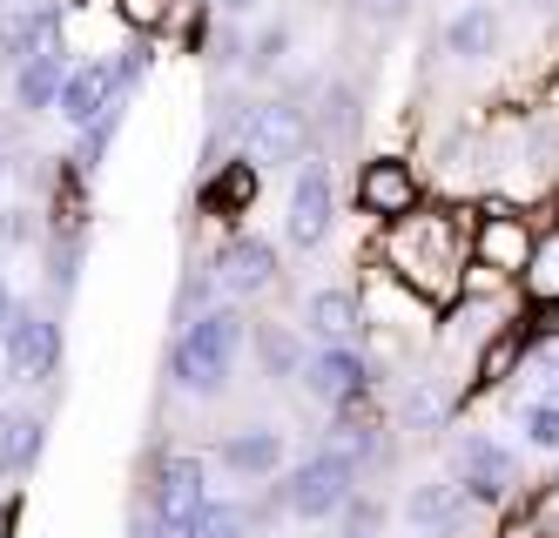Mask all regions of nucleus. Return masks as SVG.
<instances>
[{"instance_id":"5","label":"nucleus","mask_w":559,"mask_h":538,"mask_svg":"<svg viewBox=\"0 0 559 538\" xmlns=\"http://www.w3.org/2000/svg\"><path fill=\"white\" fill-rule=\"evenodd\" d=\"M350 485H357V465H344L337 451H317V458L284 485V505L297 518H331L344 499H350Z\"/></svg>"},{"instance_id":"18","label":"nucleus","mask_w":559,"mask_h":538,"mask_svg":"<svg viewBox=\"0 0 559 538\" xmlns=\"http://www.w3.org/2000/svg\"><path fill=\"white\" fill-rule=\"evenodd\" d=\"M276 458H284V438H276V431H236V438L223 444V465L243 471V478H270Z\"/></svg>"},{"instance_id":"33","label":"nucleus","mask_w":559,"mask_h":538,"mask_svg":"<svg viewBox=\"0 0 559 538\" xmlns=\"http://www.w3.org/2000/svg\"><path fill=\"white\" fill-rule=\"evenodd\" d=\"M135 538H163V525H155V518H142V525H135Z\"/></svg>"},{"instance_id":"26","label":"nucleus","mask_w":559,"mask_h":538,"mask_svg":"<svg viewBox=\"0 0 559 538\" xmlns=\"http://www.w3.org/2000/svg\"><path fill=\"white\" fill-rule=\"evenodd\" d=\"M115 8H122L129 27H163L169 21V0H115Z\"/></svg>"},{"instance_id":"3","label":"nucleus","mask_w":559,"mask_h":538,"mask_svg":"<svg viewBox=\"0 0 559 538\" xmlns=\"http://www.w3.org/2000/svg\"><path fill=\"white\" fill-rule=\"evenodd\" d=\"M135 68H142V61H82V68H68V74H61V95H55L61 121H68V129H88L102 108H115V101L129 95Z\"/></svg>"},{"instance_id":"17","label":"nucleus","mask_w":559,"mask_h":538,"mask_svg":"<svg viewBox=\"0 0 559 538\" xmlns=\"http://www.w3.org/2000/svg\"><path fill=\"white\" fill-rule=\"evenodd\" d=\"M61 74H68V61H48V55H27V61H14V108H55V95H61Z\"/></svg>"},{"instance_id":"20","label":"nucleus","mask_w":559,"mask_h":538,"mask_svg":"<svg viewBox=\"0 0 559 538\" xmlns=\"http://www.w3.org/2000/svg\"><path fill=\"white\" fill-rule=\"evenodd\" d=\"M526 289H533V303H559V236L533 242V256H526Z\"/></svg>"},{"instance_id":"6","label":"nucleus","mask_w":559,"mask_h":538,"mask_svg":"<svg viewBox=\"0 0 559 538\" xmlns=\"http://www.w3.org/2000/svg\"><path fill=\"white\" fill-rule=\"evenodd\" d=\"M203 505H210L203 465H195V458H169V465H163V478H155V525H163L169 538H182Z\"/></svg>"},{"instance_id":"28","label":"nucleus","mask_w":559,"mask_h":538,"mask_svg":"<svg viewBox=\"0 0 559 538\" xmlns=\"http://www.w3.org/2000/svg\"><path fill=\"white\" fill-rule=\"evenodd\" d=\"M331 451H337L344 465H357V458H371V431H365V425H344V431L331 438Z\"/></svg>"},{"instance_id":"10","label":"nucleus","mask_w":559,"mask_h":538,"mask_svg":"<svg viewBox=\"0 0 559 538\" xmlns=\"http://www.w3.org/2000/svg\"><path fill=\"white\" fill-rule=\"evenodd\" d=\"M459 485H465V499L499 505L506 491H512V451H499L486 438H465L459 444Z\"/></svg>"},{"instance_id":"34","label":"nucleus","mask_w":559,"mask_h":538,"mask_svg":"<svg viewBox=\"0 0 559 538\" xmlns=\"http://www.w3.org/2000/svg\"><path fill=\"white\" fill-rule=\"evenodd\" d=\"M526 8H533V14H559V0H526Z\"/></svg>"},{"instance_id":"12","label":"nucleus","mask_w":559,"mask_h":538,"mask_svg":"<svg viewBox=\"0 0 559 538\" xmlns=\"http://www.w3.org/2000/svg\"><path fill=\"white\" fill-rule=\"evenodd\" d=\"M216 283L229 289V297H257V289L276 283V250H270V242H257V236H236L229 250L216 256Z\"/></svg>"},{"instance_id":"15","label":"nucleus","mask_w":559,"mask_h":538,"mask_svg":"<svg viewBox=\"0 0 559 538\" xmlns=\"http://www.w3.org/2000/svg\"><path fill=\"white\" fill-rule=\"evenodd\" d=\"M412 525L418 531H452L459 518H465V485H452V478H431V485H418L412 491Z\"/></svg>"},{"instance_id":"31","label":"nucleus","mask_w":559,"mask_h":538,"mask_svg":"<svg viewBox=\"0 0 559 538\" xmlns=\"http://www.w3.org/2000/svg\"><path fill=\"white\" fill-rule=\"evenodd\" d=\"M412 0H357V14H371V21H397Z\"/></svg>"},{"instance_id":"36","label":"nucleus","mask_w":559,"mask_h":538,"mask_svg":"<svg viewBox=\"0 0 559 538\" xmlns=\"http://www.w3.org/2000/svg\"><path fill=\"white\" fill-rule=\"evenodd\" d=\"M344 538H371V525H357V531H344Z\"/></svg>"},{"instance_id":"25","label":"nucleus","mask_w":559,"mask_h":538,"mask_svg":"<svg viewBox=\"0 0 559 538\" xmlns=\"http://www.w3.org/2000/svg\"><path fill=\"white\" fill-rule=\"evenodd\" d=\"M284 40H290L284 27H263V34H257V48H250V68H257V74H270L276 61H284Z\"/></svg>"},{"instance_id":"29","label":"nucleus","mask_w":559,"mask_h":538,"mask_svg":"<svg viewBox=\"0 0 559 538\" xmlns=\"http://www.w3.org/2000/svg\"><path fill=\"white\" fill-rule=\"evenodd\" d=\"M263 357H270V370H297V344H290V337H276V330L263 337Z\"/></svg>"},{"instance_id":"16","label":"nucleus","mask_w":559,"mask_h":538,"mask_svg":"<svg viewBox=\"0 0 559 538\" xmlns=\"http://www.w3.org/2000/svg\"><path fill=\"white\" fill-rule=\"evenodd\" d=\"M304 323H310L324 344H350L357 323H365V310H357V297H344V289H317L310 310H304Z\"/></svg>"},{"instance_id":"19","label":"nucleus","mask_w":559,"mask_h":538,"mask_svg":"<svg viewBox=\"0 0 559 538\" xmlns=\"http://www.w3.org/2000/svg\"><path fill=\"white\" fill-rule=\"evenodd\" d=\"M41 458V418H0V471H34Z\"/></svg>"},{"instance_id":"21","label":"nucleus","mask_w":559,"mask_h":538,"mask_svg":"<svg viewBox=\"0 0 559 538\" xmlns=\"http://www.w3.org/2000/svg\"><path fill=\"white\" fill-rule=\"evenodd\" d=\"M210 210H250V202H257V169H250V162H229V169L210 182Z\"/></svg>"},{"instance_id":"2","label":"nucleus","mask_w":559,"mask_h":538,"mask_svg":"<svg viewBox=\"0 0 559 538\" xmlns=\"http://www.w3.org/2000/svg\"><path fill=\"white\" fill-rule=\"evenodd\" d=\"M236 350H243V316H229V310H210V316H195L182 330V344H176V384L182 391H223L229 384V370H236Z\"/></svg>"},{"instance_id":"1","label":"nucleus","mask_w":559,"mask_h":538,"mask_svg":"<svg viewBox=\"0 0 559 538\" xmlns=\"http://www.w3.org/2000/svg\"><path fill=\"white\" fill-rule=\"evenodd\" d=\"M391 276L418 289L425 303H452L465 289V256H472V229L459 216H391Z\"/></svg>"},{"instance_id":"24","label":"nucleus","mask_w":559,"mask_h":538,"mask_svg":"<svg viewBox=\"0 0 559 538\" xmlns=\"http://www.w3.org/2000/svg\"><path fill=\"white\" fill-rule=\"evenodd\" d=\"M519 350H526V337H499V344L486 350V363H478V378H486V384H499L506 370L519 363Z\"/></svg>"},{"instance_id":"37","label":"nucleus","mask_w":559,"mask_h":538,"mask_svg":"<svg viewBox=\"0 0 559 538\" xmlns=\"http://www.w3.org/2000/svg\"><path fill=\"white\" fill-rule=\"evenodd\" d=\"M552 101H559V88H552Z\"/></svg>"},{"instance_id":"8","label":"nucleus","mask_w":559,"mask_h":538,"mask_svg":"<svg viewBox=\"0 0 559 538\" xmlns=\"http://www.w3.org/2000/svg\"><path fill=\"white\" fill-rule=\"evenodd\" d=\"M472 256H478V270H492V276H519L526 256H533V229L519 223L512 210H492V216H478V229H472Z\"/></svg>"},{"instance_id":"11","label":"nucleus","mask_w":559,"mask_h":538,"mask_svg":"<svg viewBox=\"0 0 559 538\" xmlns=\"http://www.w3.org/2000/svg\"><path fill=\"white\" fill-rule=\"evenodd\" d=\"M324 236H331V176L317 162H304V176L290 189V242L297 250H317Z\"/></svg>"},{"instance_id":"30","label":"nucleus","mask_w":559,"mask_h":538,"mask_svg":"<svg viewBox=\"0 0 559 538\" xmlns=\"http://www.w3.org/2000/svg\"><path fill=\"white\" fill-rule=\"evenodd\" d=\"M539 384H546V397H559V337L539 350Z\"/></svg>"},{"instance_id":"4","label":"nucleus","mask_w":559,"mask_h":538,"mask_svg":"<svg viewBox=\"0 0 559 538\" xmlns=\"http://www.w3.org/2000/svg\"><path fill=\"white\" fill-rule=\"evenodd\" d=\"M243 148H250V162H297L310 148L304 108H290V101H257L243 115Z\"/></svg>"},{"instance_id":"14","label":"nucleus","mask_w":559,"mask_h":538,"mask_svg":"<svg viewBox=\"0 0 559 538\" xmlns=\"http://www.w3.org/2000/svg\"><path fill=\"white\" fill-rule=\"evenodd\" d=\"M492 48H499V14H492V8H459V14L445 21V55L486 61Z\"/></svg>"},{"instance_id":"32","label":"nucleus","mask_w":559,"mask_h":538,"mask_svg":"<svg viewBox=\"0 0 559 538\" xmlns=\"http://www.w3.org/2000/svg\"><path fill=\"white\" fill-rule=\"evenodd\" d=\"M8 316H14V297H8V276H0V330H8Z\"/></svg>"},{"instance_id":"7","label":"nucleus","mask_w":559,"mask_h":538,"mask_svg":"<svg viewBox=\"0 0 559 538\" xmlns=\"http://www.w3.org/2000/svg\"><path fill=\"white\" fill-rule=\"evenodd\" d=\"M0 337H8V370H14L21 384H41L48 370H55V357H61L55 323H48V316H34V310H14Z\"/></svg>"},{"instance_id":"35","label":"nucleus","mask_w":559,"mask_h":538,"mask_svg":"<svg viewBox=\"0 0 559 538\" xmlns=\"http://www.w3.org/2000/svg\"><path fill=\"white\" fill-rule=\"evenodd\" d=\"M223 8H229V14H250V8H257V0H223Z\"/></svg>"},{"instance_id":"23","label":"nucleus","mask_w":559,"mask_h":538,"mask_svg":"<svg viewBox=\"0 0 559 538\" xmlns=\"http://www.w3.org/2000/svg\"><path fill=\"white\" fill-rule=\"evenodd\" d=\"M182 538H243V512H236V505H203Z\"/></svg>"},{"instance_id":"9","label":"nucleus","mask_w":559,"mask_h":538,"mask_svg":"<svg viewBox=\"0 0 559 538\" xmlns=\"http://www.w3.org/2000/svg\"><path fill=\"white\" fill-rule=\"evenodd\" d=\"M357 202H365V216H412L418 210V176L412 162H365V176H357Z\"/></svg>"},{"instance_id":"22","label":"nucleus","mask_w":559,"mask_h":538,"mask_svg":"<svg viewBox=\"0 0 559 538\" xmlns=\"http://www.w3.org/2000/svg\"><path fill=\"white\" fill-rule=\"evenodd\" d=\"M519 431H526V444H539V451H559V397H533L519 410Z\"/></svg>"},{"instance_id":"27","label":"nucleus","mask_w":559,"mask_h":538,"mask_svg":"<svg viewBox=\"0 0 559 538\" xmlns=\"http://www.w3.org/2000/svg\"><path fill=\"white\" fill-rule=\"evenodd\" d=\"M357 101H350V88H331L324 95V129H337V135H350L357 129V115H350Z\"/></svg>"},{"instance_id":"13","label":"nucleus","mask_w":559,"mask_h":538,"mask_svg":"<svg viewBox=\"0 0 559 538\" xmlns=\"http://www.w3.org/2000/svg\"><path fill=\"white\" fill-rule=\"evenodd\" d=\"M304 384L324 397V404H350L357 391H365V357L344 350V344H331V350H317V357L304 363Z\"/></svg>"}]
</instances>
